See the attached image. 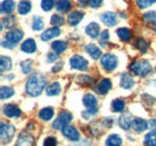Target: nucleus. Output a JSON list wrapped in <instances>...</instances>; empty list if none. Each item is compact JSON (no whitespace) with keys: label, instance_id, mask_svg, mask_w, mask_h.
Segmentation results:
<instances>
[{"label":"nucleus","instance_id":"f257e3e1","mask_svg":"<svg viewBox=\"0 0 156 146\" xmlns=\"http://www.w3.org/2000/svg\"><path fill=\"white\" fill-rule=\"evenodd\" d=\"M46 78L44 75H42L41 73H34L30 75V78L28 79L27 82V92L28 95L35 97V96H39L41 95V92L43 91V89L46 88Z\"/></svg>","mask_w":156,"mask_h":146},{"label":"nucleus","instance_id":"f03ea898","mask_svg":"<svg viewBox=\"0 0 156 146\" xmlns=\"http://www.w3.org/2000/svg\"><path fill=\"white\" fill-rule=\"evenodd\" d=\"M23 38V31L20 29H16V30H11L9 33H6L4 41L1 42L2 47L5 48H9V49H12L17 46V43L20 42V40Z\"/></svg>","mask_w":156,"mask_h":146},{"label":"nucleus","instance_id":"7ed1b4c3","mask_svg":"<svg viewBox=\"0 0 156 146\" xmlns=\"http://www.w3.org/2000/svg\"><path fill=\"white\" fill-rule=\"evenodd\" d=\"M130 70L135 74L139 75V77H144V75H147L148 73L151 71V65L147 60L135 61L133 64L130 65Z\"/></svg>","mask_w":156,"mask_h":146},{"label":"nucleus","instance_id":"20e7f679","mask_svg":"<svg viewBox=\"0 0 156 146\" xmlns=\"http://www.w3.org/2000/svg\"><path fill=\"white\" fill-rule=\"evenodd\" d=\"M15 132L16 129L12 125H9V123H1V127H0V134H1V144L5 145L7 143L11 141V139L13 138L15 135Z\"/></svg>","mask_w":156,"mask_h":146},{"label":"nucleus","instance_id":"39448f33","mask_svg":"<svg viewBox=\"0 0 156 146\" xmlns=\"http://www.w3.org/2000/svg\"><path fill=\"white\" fill-rule=\"evenodd\" d=\"M72 120V115L69 111H61L59 114V116L55 119V121L53 122L52 127L55 129H62L64 127L67 126V123H70Z\"/></svg>","mask_w":156,"mask_h":146},{"label":"nucleus","instance_id":"423d86ee","mask_svg":"<svg viewBox=\"0 0 156 146\" xmlns=\"http://www.w3.org/2000/svg\"><path fill=\"white\" fill-rule=\"evenodd\" d=\"M101 66L107 71L111 72L118 66V59L113 54H105L101 57Z\"/></svg>","mask_w":156,"mask_h":146},{"label":"nucleus","instance_id":"0eeeda50","mask_svg":"<svg viewBox=\"0 0 156 146\" xmlns=\"http://www.w3.org/2000/svg\"><path fill=\"white\" fill-rule=\"evenodd\" d=\"M70 64L71 66L75 68V70H79V71H85L88 68V61L80 56V55H75L71 57L70 60Z\"/></svg>","mask_w":156,"mask_h":146},{"label":"nucleus","instance_id":"6e6552de","mask_svg":"<svg viewBox=\"0 0 156 146\" xmlns=\"http://www.w3.org/2000/svg\"><path fill=\"white\" fill-rule=\"evenodd\" d=\"M64 137H66L69 140H72V141H78L79 140V133L75 127L72 126H66L61 129Z\"/></svg>","mask_w":156,"mask_h":146},{"label":"nucleus","instance_id":"1a4fd4ad","mask_svg":"<svg viewBox=\"0 0 156 146\" xmlns=\"http://www.w3.org/2000/svg\"><path fill=\"white\" fill-rule=\"evenodd\" d=\"M4 114L7 117H18V116H20L22 111L16 104H6L4 107Z\"/></svg>","mask_w":156,"mask_h":146},{"label":"nucleus","instance_id":"9d476101","mask_svg":"<svg viewBox=\"0 0 156 146\" xmlns=\"http://www.w3.org/2000/svg\"><path fill=\"white\" fill-rule=\"evenodd\" d=\"M33 145H34V138L30 134L25 133V132L20 133L18 139H17V145L16 146H33Z\"/></svg>","mask_w":156,"mask_h":146},{"label":"nucleus","instance_id":"9b49d317","mask_svg":"<svg viewBox=\"0 0 156 146\" xmlns=\"http://www.w3.org/2000/svg\"><path fill=\"white\" fill-rule=\"evenodd\" d=\"M133 85H135L133 78H132L129 73H122L121 77H120V86H121L122 89L129 90V89H131Z\"/></svg>","mask_w":156,"mask_h":146},{"label":"nucleus","instance_id":"f8f14e48","mask_svg":"<svg viewBox=\"0 0 156 146\" xmlns=\"http://www.w3.org/2000/svg\"><path fill=\"white\" fill-rule=\"evenodd\" d=\"M20 49L24 53H29V54L30 53H34V52H36V43H35V41L33 38H28V40H25L22 43Z\"/></svg>","mask_w":156,"mask_h":146},{"label":"nucleus","instance_id":"ddd939ff","mask_svg":"<svg viewBox=\"0 0 156 146\" xmlns=\"http://www.w3.org/2000/svg\"><path fill=\"white\" fill-rule=\"evenodd\" d=\"M60 35V30H59L58 26H53V28H51V29H47L46 31H43L42 33V35H41V38L43 40V41H49V40H52V38H54V37H57Z\"/></svg>","mask_w":156,"mask_h":146},{"label":"nucleus","instance_id":"4468645a","mask_svg":"<svg viewBox=\"0 0 156 146\" xmlns=\"http://www.w3.org/2000/svg\"><path fill=\"white\" fill-rule=\"evenodd\" d=\"M101 20L107 25V26H114L117 24V16L113 12H106L101 16Z\"/></svg>","mask_w":156,"mask_h":146},{"label":"nucleus","instance_id":"2eb2a0df","mask_svg":"<svg viewBox=\"0 0 156 146\" xmlns=\"http://www.w3.org/2000/svg\"><path fill=\"white\" fill-rule=\"evenodd\" d=\"M132 121L133 120L131 119V115L130 114H124V115H121L119 117V125H120V127L122 128V129H125V130H127L129 128L131 127Z\"/></svg>","mask_w":156,"mask_h":146},{"label":"nucleus","instance_id":"dca6fc26","mask_svg":"<svg viewBox=\"0 0 156 146\" xmlns=\"http://www.w3.org/2000/svg\"><path fill=\"white\" fill-rule=\"evenodd\" d=\"M85 33H87V35H89L90 37H93V38H95V37L98 36V34H100V26H98V23H90V24H88L87 25V28H85Z\"/></svg>","mask_w":156,"mask_h":146},{"label":"nucleus","instance_id":"f3484780","mask_svg":"<svg viewBox=\"0 0 156 146\" xmlns=\"http://www.w3.org/2000/svg\"><path fill=\"white\" fill-rule=\"evenodd\" d=\"M84 17V13L83 12H80V11H73V12H71L70 15H69V23H70V25H77L78 23L83 19Z\"/></svg>","mask_w":156,"mask_h":146},{"label":"nucleus","instance_id":"a211bd4d","mask_svg":"<svg viewBox=\"0 0 156 146\" xmlns=\"http://www.w3.org/2000/svg\"><path fill=\"white\" fill-rule=\"evenodd\" d=\"M148 122L145 121V120H143V119H135L133 121H132V125H131V127L133 128L136 132H143V130H145L147 128H148Z\"/></svg>","mask_w":156,"mask_h":146},{"label":"nucleus","instance_id":"6ab92c4d","mask_svg":"<svg viewBox=\"0 0 156 146\" xmlns=\"http://www.w3.org/2000/svg\"><path fill=\"white\" fill-rule=\"evenodd\" d=\"M83 104L87 107V108H96L98 106V101H96V97L91 93H87L83 98Z\"/></svg>","mask_w":156,"mask_h":146},{"label":"nucleus","instance_id":"aec40b11","mask_svg":"<svg viewBox=\"0 0 156 146\" xmlns=\"http://www.w3.org/2000/svg\"><path fill=\"white\" fill-rule=\"evenodd\" d=\"M0 10H1V13H6V15L11 13L15 10V1L13 0H4L1 2Z\"/></svg>","mask_w":156,"mask_h":146},{"label":"nucleus","instance_id":"412c9836","mask_svg":"<svg viewBox=\"0 0 156 146\" xmlns=\"http://www.w3.org/2000/svg\"><path fill=\"white\" fill-rule=\"evenodd\" d=\"M111 89H112V82L109 79H102L98 86V91L102 95L107 93Z\"/></svg>","mask_w":156,"mask_h":146},{"label":"nucleus","instance_id":"4be33fe9","mask_svg":"<svg viewBox=\"0 0 156 146\" xmlns=\"http://www.w3.org/2000/svg\"><path fill=\"white\" fill-rule=\"evenodd\" d=\"M85 50L88 52V54L90 55L93 59H95V60L101 56V50L98 49L95 44H93V43L87 44V46H85Z\"/></svg>","mask_w":156,"mask_h":146},{"label":"nucleus","instance_id":"5701e85b","mask_svg":"<svg viewBox=\"0 0 156 146\" xmlns=\"http://www.w3.org/2000/svg\"><path fill=\"white\" fill-rule=\"evenodd\" d=\"M66 48H67V42H65V41H54L52 43V49L57 54H60V53L65 52Z\"/></svg>","mask_w":156,"mask_h":146},{"label":"nucleus","instance_id":"b1692460","mask_svg":"<svg viewBox=\"0 0 156 146\" xmlns=\"http://www.w3.org/2000/svg\"><path fill=\"white\" fill-rule=\"evenodd\" d=\"M117 35L119 36V38H120L121 41H124V42H129V41L131 40V36H132L131 31H130L127 28H120V29H118Z\"/></svg>","mask_w":156,"mask_h":146},{"label":"nucleus","instance_id":"393cba45","mask_svg":"<svg viewBox=\"0 0 156 146\" xmlns=\"http://www.w3.org/2000/svg\"><path fill=\"white\" fill-rule=\"evenodd\" d=\"M60 91H61V86H60V84L58 82H53L46 90L48 96H57V95L60 93Z\"/></svg>","mask_w":156,"mask_h":146},{"label":"nucleus","instance_id":"a878e982","mask_svg":"<svg viewBox=\"0 0 156 146\" xmlns=\"http://www.w3.org/2000/svg\"><path fill=\"white\" fill-rule=\"evenodd\" d=\"M53 115H54V110L52 109L51 107L43 108V109L40 110V113H39V116L42 119V120H44V121L51 120V119L53 117Z\"/></svg>","mask_w":156,"mask_h":146},{"label":"nucleus","instance_id":"bb28decb","mask_svg":"<svg viewBox=\"0 0 156 146\" xmlns=\"http://www.w3.org/2000/svg\"><path fill=\"white\" fill-rule=\"evenodd\" d=\"M122 140L118 134H112L107 138L106 140V145L107 146H121Z\"/></svg>","mask_w":156,"mask_h":146},{"label":"nucleus","instance_id":"cd10ccee","mask_svg":"<svg viewBox=\"0 0 156 146\" xmlns=\"http://www.w3.org/2000/svg\"><path fill=\"white\" fill-rule=\"evenodd\" d=\"M31 10V4L29 0H22L18 5V12L20 15H27Z\"/></svg>","mask_w":156,"mask_h":146},{"label":"nucleus","instance_id":"c85d7f7f","mask_svg":"<svg viewBox=\"0 0 156 146\" xmlns=\"http://www.w3.org/2000/svg\"><path fill=\"white\" fill-rule=\"evenodd\" d=\"M0 68H1V73H4L5 71H9L11 70L12 67V62H11V59L9 56H1L0 57Z\"/></svg>","mask_w":156,"mask_h":146},{"label":"nucleus","instance_id":"c756f323","mask_svg":"<svg viewBox=\"0 0 156 146\" xmlns=\"http://www.w3.org/2000/svg\"><path fill=\"white\" fill-rule=\"evenodd\" d=\"M57 10L59 12H69L71 10V1L70 0H60L57 2Z\"/></svg>","mask_w":156,"mask_h":146},{"label":"nucleus","instance_id":"7c9ffc66","mask_svg":"<svg viewBox=\"0 0 156 146\" xmlns=\"http://www.w3.org/2000/svg\"><path fill=\"white\" fill-rule=\"evenodd\" d=\"M145 146H156V130L149 132L144 138Z\"/></svg>","mask_w":156,"mask_h":146},{"label":"nucleus","instance_id":"2f4dec72","mask_svg":"<svg viewBox=\"0 0 156 146\" xmlns=\"http://www.w3.org/2000/svg\"><path fill=\"white\" fill-rule=\"evenodd\" d=\"M112 109L115 113H121L122 110L125 109V102L122 99H120V98L114 99L113 103H112Z\"/></svg>","mask_w":156,"mask_h":146},{"label":"nucleus","instance_id":"473e14b6","mask_svg":"<svg viewBox=\"0 0 156 146\" xmlns=\"http://www.w3.org/2000/svg\"><path fill=\"white\" fill-rule=\"evenodd\" d=\"M13 93H15L13 89H11L9 86H2L0 90V97H1V99H6V98H10L11 96H13Z\"/></svg>","mask_w":156,"mask_h":146},{"label":"nucleus","instance_id":"72a5a7b5","mask_svg":"<svg viewBox=\"0 0 156 146\" xmlns=\"http://www.w3.org/2000/svg\"><path fill=\"white\" fill-rule=\"evenodd\" d=\"M43 25H44V23H43V19L41 18V17L35 16L33 18V29L34 30H42Z\"/></svg>","mask_w":156,"mask_h":146},{"label":"nucleus","instance_id":"f704fd0d","mask_svg":"<svg viewBox=\"0 0 156 146\" xmlns=\"http://www.w3.org/2000/svg\"><path fill=\"white\" fill-rule=\"evenodd\" d=\"M135 46H136L137 49H139L142 53H145L147 49H148V43L143 38H137L136 42H135Z\"/></svg>","mask_w":156,"mask_h":146},{"label":"nucleus","instance_id":"c9c22d12","mask_svg":"<svg viewBox=\"0 0 156 146\" xmlns=\"http://www.w3.org/2000/svg\"><path fill=\"white\" fill-rule=\"evenodd\" d=\"M55 5V0H42L41 2V7L44 11H51Z\"/></svg>","mask_w":156,"mask_h":146},{"label":"nucleus","instance_id":"e433bc0d","mask_svg":"<svg viewBox=\"0 0 156 146\" xmlns=\"http://www.w3.org/2000/svg\"><path fill=\"white\" fill-rule=\"evenodd\" d=\"M15 24H16V18L13 16H7V17L2 19V25H5L7 29L12 28Z\"/></svg>","mask_w":156,"mask_h":146},{"label":"nucleus","instance_id":"4c0bfd02","mask_svg":"<svg viewBox=\"0 0 156 146\" xmlns=\"http://www.w3.org/2000/svg\"><path fill=\"white\" fill-rule=\"evenodd\" d=\"M144 22L147 23H156V13L155 11H150V12H147L144 16H143Z\"/></svg>","mask_w":156,"mask_h":146},{"label":"nucleus","instance_id":"58836bf2","mask_svg":"<svg viewBox=\"0 0 156 146\" xmlns=\"http://www.w3.org/2000/svg\"><path fill=\"white\" fill-rule=\"evenodd\" d=\"M51 23L54 26H60V25L64 24V18L61 16H59V15H53L52 18H51Z\"/></svg>","mask_w":156,"mask_h":146},{"label":"nucleus","instance_id":"ea45409f","mask_svg":"<svg viewBox=\"0 0 156 146\" xmlns=\"http://www.w3.org/2000/svg\"><path fill=\"white\" fill-rule=\"evenodd\" d=\"M78 82L83 85H90L94 83V79L89 75H80V77H78Z\"/></svg>","mask_w":156,"mask_h":146},{"label":"nucleus","instance_id":"a19ab883","mask_svg":"<svg viewBox=\"0 0 156 146\" xmlns=\"http://www.w3.org/2000/svg\"><path fill=\"white\" fill-rule=\"evenodd\" d=\"M20 66H22V70L24 73H29L31 71V67H33V62L31 60H25L23 62H20Z\"/></svg>","mask_w":156,"mask_h":146},{"label":"nucleus","instance_id":"79ce46f5","mask_svg":"<svg viewBox=\"0 0 156 146\" xmlns=\"http://www.w3.org/2000/svg\"><path fill=\"white\" fill-rule=\"evenodd\" d=\"M136 2L140 9H145V7H148L149 5L155 4L156 0H136Z\"/></svg>","mask_w":156,"mask_h":146},{"label":"nucleus","instance_id":"37998d69","mask_svg":"<svg viewBox=\"0 0 156 146\" xmlns=\"http://www.w3.org/2000/svg\"><path fill=\"white\" fill-rule=\"evenodd\" d=\"M108 37H109V33H108L107 30H103V31L101 33V41H100V44H101L102 47L106 46V42L108 41Z\"/></svg>","mask_w":156,"mask_h":146},{"label":"nucleus","instance_id":"c03bdc74","mask_svg":"<svg viewBox=\"0 0 156 146\" xmlns=\"http://www.w3.org/2000/svg\"><path fill=\"white\" fill-rule=\"evenodd\" d=\"M43 146H57V139L54 137H48L44 139Z\"/></svg>","mask_w":156,"mask_h":146},{"label":"nucleus","instance_id":"a18cd8bd","mask_svg":"<svg viewBox=\"0 0 156 146\" xmlns=\"http://www.w3.org/2000/svg\"><path fill=\"white\" fill-rule=\"evenodd\" d=\"M58 60V54L57 53H49V54L47 55V61L48 62H54V61H57Z\"/></svg>","mask_w":156,"mask_h":146},{"label":"nucleus","instance_id":"49530a36","mask_svg":"<svg viewBox=\"0 0 156 146\" xmlns=\"http://www.w3.org/2000/svg\"><path fill=\"white\" fill-rule=\"evenodd\" d=\"M88 2H89V5H90L91 7L96 9V7H98V6L102 4V0H88Z\"/></svg>","mask_w":156,"mask_h":146},{"label":"nucleus","instance_id":"de8ad7c7","mask_svg":"<svg viewBox=\"0 0 156 146\" xmlns=\"http://www.w3.org/2000/svg\"><path fill=\"white\" fill-rule=\"evenodd\" d=\"M149 126L151 128H156V119H153L149 121Z\"/></svg>","mask_w":156,"mask_h":146},{"label":"nucleus","instance_id":"09e8293b","mask_svg":"<svg viewBox=\"0 0 156 146\" xmlns=\"http://www.w3.org/2000/svg\"><path fill=\"white\" fill-rule=\"evenodd\" d=\"M89 145H90L89 141H82V143H79L77 145H72V146H89Z\"/></svg>","mask_w":156,"mask_h":146},{"label":"nucleus","instance_id":"8fccbe9b","mask_svg":"<svg viewBox=\"0 0 156 146\" xmlns=\"http://www.w3.org/2000/svg\"><path fill=\"white\" fill-rule=\"evenodd\" d=\"M78 4L80 6H87L88 5V0H78Z\"/></svg>","mask_w":156,"mask_h":146},{"label":"nucleus","instance_id":"3c124183","mask_svg":"<svg viewBox=\"0 0 156 146\" xmlns=\"http://www.w3.org/2000/svg\"><path fill=\"white\" fill-rule=\"evenodd\" d=\"M61 66H62V64H59L58 66H54V67L52 68V71H53V72H58L59 70L61 68Z\"/></svg>","mask_w":156,"mask_h":146},{"label":"nucleus","instance_id":"603ef678","mask_svg":"<svg viewBox=\"0 0 156 146\" xmlns=\"http://www.w3.org/2000/svg\"><path fill=\"white\" fill-rule=\"evenodd\" d=\"M155 31H156V25H155Z\"/></svg>","mask_w":156,"mask_h":146}]
</instances>
